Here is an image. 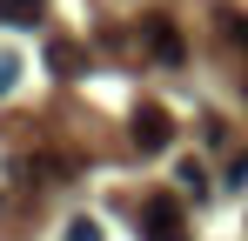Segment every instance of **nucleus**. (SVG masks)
<instances>
[{"instance_id":"9d476101","label":"nucleus","mask_w":248,"mask_h":241,"mask_svg":"<svg viewBox=\"0 0 248 241\" xmlns=\"http://www.w3.org/2000/svg\"><path fill=\"white\" fill-rule=\"evenodd\" d=\"M0 87H14V60H0Z\"/></svg>"},{"instance_id":"7ed1b4c3","label":"nucleus","mask_w":248,"mask_h":241,"mask_svg":"<svg viewBox=\"0 0 248 241\" xmlns=\"http://www.w3.org/2000/svg\"><path fill=\"white\" fill-rule=\"evenodd\" d=\"M141 47H148L155 60H168V67L188 60V40H181V27H174L168 14H148V20H141Z\"/></svg>"},{"instance_id":"0eeeda50","label":"nucleus","mask_w":248,"mask_h":241,"mask_svg":"<svg viewBox=\"0 0 248 241\" xmlns=\"http://www.w3.org/2000/svg\"><path fill=\"white\" fill-rule=\"evenodd\" d=\"M54 74H81V47H54Z\"/></svg>"},{"instance_id":"1a4fd4ad","label":"nucleus","mask_w":248,"mask_h":241,"mask_svg":"<svg viewBox=\"0 0 248 241\" xmlns=\"http://www.w3.org/2000/svg\"><path fill=\"white\" fill-rule=\"evenodd\" d=\"M67 241H101V228H94V221H74V228H67Z\"/></svg>"},{"instance_id":"f03ea898","label":"nucleus","mask_w":248,"mask_h":241,"mask_svg":"<svg viewBox=\"0 0 248 241\" xmlns=\"http://www.w3.org/2000/svg\"><path fill=\"white\" fill-rule=\"evenodd\" d=\"M168 134H174V120H168L161 101H141V107L127 114V141H134L141 154H161V148H168Z\"/></svg>"},{"instance_id":"423d86ee","label":"nucleus","mask_w":248,"mask_h":241,"mask_svg":"<svg viewBox=\"0 0 248 241\" xmlns=\"http://www.w3.org/2000/svg\"><path fill=\"white\" fill-rule=\"evenodd\" d=\"M215 27H221L228 40H242V47H248V20H242V14H215Z\"/></svg>"},{"instance_id":"f257e3e1","label":"nucleus","mask_w":248,"mask_h":241,"mask_svg":"<svg viewBox=\"0 0 248 241\" xmlns=\"http://www.w3.org/2000/svg\"><path fill=\"white\" fill-rule=\"evenodd\" d=\"M141 235L148 241H188V214L174 195H148L141 201Z\"/></svg>"},{"instance_id":"20e7f679","label":"nucleus","mask_w":248,"mask_h":241,"mask_svg":"<svg viewBox=\"0 0 248 241\" xmlns=\"http://www.w3.org/2000/svg\"><path fill=\"white\" fill-rule=\"evenodd\" d=\"M41 0H0V20H7V27H41Z\"/></svg>"},{"instance_id":"39448f33","label":"nucleus","mask_w":248,"mask_h":241,"mask_svg":"<svg viewBox=\"0 0 248 241\" xmlns=\"http://www.w3.org/2000/svg\"><path fill=\"white\" fill-rule=\"evenodd\" d=\"M181 188H188V195L208 188V167H202V161H181Z\"/></svg>"},{"instance_id":"6e6552de","label":"nucleus","mask_w":248,"mask_h":241,"mask_svg":"<svg viewBox=\"0 0 248 241\" xmlns=\"http://www.w3.org/2000/svg\"><path fill=\"white\" fill-rule=\"evenodd\" d=\"M221 181H228V188H248V154H235V161H228V174H221Z\"/></svg>"}]
</instances>
